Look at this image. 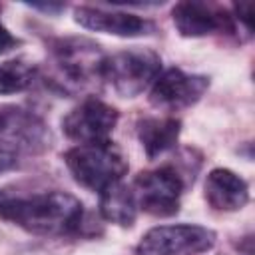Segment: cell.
Instances as JSON below:
<instances>
[{"instance_id":"1","label":"cell","mask_w":255,"mask_h":255,"mask_svg":"<svg viewBox=\"0 0 255 255\" xmlns=\"http://www.w3.org/2000/svg\"><path fill=\"white\" fill-rule=\"evenodd\" d=\"M84 207L66 191L10 193L0 189V219L36 235H70L82 225Z\"/></svg>"},{"instance_id":"2","label":"cell","mask_w":255,"mask_h":255,"mask_svg":"<svg viewBox=\"0 0 255 255\" xmlns=\"http://www.w3.org/2000/svg\"><path fill=\"white\" fill-rule=\"evenodd\" d=\"M106 56L88 38H58L50 44V82L62 94H78L104 80Z\"/></svg>"},{"instance_id":"3","label":"cell","mask_w":255,"mask_h":255,"mask_svg":"<svg viewBox=\"0 0 255 255\" xmlns=\"http://www.w3.org/2000/svg\"><path fill=\"white\" fill-rule=\"evenodd\" d=\"M64 161L80 185L98 193L122 181L128 171V161L122 149L110 139L78 143L64 153Z\"/></svg>"},{"instance_id":"4","label":"cell","mask_w":255,"mask_h":255,"mask_svg":"<svg viewBox=\"0 0 255 255\" xmlns=\"http://www.w3.org/2000/svg\"><path fill=\"white\" fill-rule=\"evenodd\" d=\"M161 72V58L147 48H129L104 62V80L124 98H135Z\"/></svg>"},{"instance_id":"5","label":"cell","mask_w":255,"mask_h":255,"mask_svg":"<svg viewBox=\"0 0 255 255\" xmlns=\"http://www.w3.org/2000/svg\"><path fill=\"white\" fill-rule=\"evenodd\" d=\"M183 187L185 183L181 173L173 165H161L157 169L137 173L131 191L137 207L151 215L169 217L179 211Z\"/></svg>"},{"instance_id":"6","label":"cell","mask_w":255,"mask_h":255,"mask_svg":"<svg viewBox=\"0 0 255 255\" xmlns=\"http://www.w3.org/2000/svg\"><path fill=\"white\" fill-rule=\"evenodd\" d=\"M215 245V233L201 225H159L149 229L135 255H195Z\"/></svg>"},{"instance_id":"7","label":"cell","mask_w":255,"mask_h":255,"mask_svg":"<svg viewBox=\"0 0 255 255\" xmlns=\"http://www.w3.org/2000/svg\"><path fill=\"white\" fill-rule=\"evenodd\" d=\"M118 110L90 96L62 120L64 133L78 143L106 141L118 124Z\"/></svg>"},{"instance_id":"8","label":"cell","mask_w":255,"mask_h":255,"mask_svg":"<svg viewBox=\"0 0 255 255\" xmlns=\"http://www.w3.org/2000/svg\"><path fill=\"white\" fill-rule=\"evenodd\" d=\"M209 88V78L185 74L179 68H169L155 78L149 92V102L159 110H183L195 104Z\"/></svg>"},{"instance_id":"9","label":"cell","mask_w":255,"mask_h":255,"mask_svg":"<svg viewBox=\"0 0 255 255\" xmlns=\"http://www.w3.org/2000/svg\"><path fill=\"white\" fill-rule=\"evenodd\" d=\"M48 128L30 110L0 106V141L16 151H40L48 145Z\"/></svg>"},{"instance_id":"10","label":"cell","mask_w":255,"mask_h":255,"mask_svg":"<svg viewBox=\"0 0 255 255\" xmlns=\"http://www.w3.org/2000/svg\"><path fill=\"white\" fill-rule=\"evenodd\" d=\"M171 16L179 34L187 38L233 32V16L219 4L199 0L177 2L171 10Z\"/></svg>"},{"instance_id":"11","label":"cell","mask_w":255,"mask_h":255,"mask_svg":"<svg viewBox=\"0 0 255 255\" xmlns=\"http://www.w3.org/2000/svg\"><path fill=\"white\" fill-rule=\"evenodd\" d=\"M74 18L80 26L94 30V32H104V34H114L122 38H135V36H147L155 30V24L147 18L128 14V12H110L102 8H92V6H78L74 10Z\"/></svg>"},{"instance_id":"12","label":"cell","mask_w":255,"mask_h":255,"mask_svg":"<svg viewBox=\"0 0 255 255\" xmlns=\"http://www.w3.org/2000/svg\"><path fill=\"white\" fill-rule=\"evenodd\" d=\"M205 199L217 211H237L249 199L247 181L231 169H211L205 179Z\"/></svg>"},{"instance_id":"13","label":"cell","mask_w":255,"mask_h":255,"mask_svg":"<svg viewBox=\"0 0 255 255\" xmlns=\"http://www.w3.org/2000/svg\"><path fill=\"white\" fill-rule=\"evenodd\" d=\"M181 131V122L167 116V118H143L137 122V137L141 147L149 159L165 153L177 143Z\"/></svg>"},{"instance_id":"14","label":"cell","mask_w":255,"mask_h":255,"mask_svg":"<svg viewBox=\"0 0 255 255\" xmlns=\"http://www.w3.org/2000/svg\"><path fill=\"white\" fill-rule=\"evenodd\" d=\"M100 213L104 219L112 223L129 227L137 215V203H135L133 191L122 181L106 187L100 193Z\"/></svg>"},{"instance_id":"15","label":"cell","mask_w":255,"mask_h":255,"mask_svg":"<svg viewBox=\"0 0 255 255\" xmlns=\"http://www.w3.org/2000/svg\"><path fill=\"white\" fill-rule=\"evenodd\" d=\"M36 70L22 60H8L0 64V96L18 94L32 86Z\"/></svg>"},{"instance_id":"16","label":"cell","mask_w":255,"mask_h":255,"mask_svg":"<svg viewBox=\"0 0 255 255\" xmlns=\"http://www.w3.org/2000/svg\"><path fill=\"white\" fill-rule=\"evenodd\" d=\"M18 155H20V151H16L14 147L0 141V171L14 167L18 163Z\"/></svg>"},{"instance_id":"17","label":"cell","mask_w":255,"mask_h":255,"mask_svg":"<svg viewBox=\"0 0 255 255\" xmlns=\"http://www.w3.org/2000/svg\"><path fill=\"white\" fill-rule=\"evenodd\" d=\"M16 46H18V40L0 24V54H6L8 50H12Z\"/></svg>"},{"instance_id":"18","label":"cell","mask_w":255,"mask_h":255,"mask_svg":"<svg viewBox=\"0 0 255 255\" xmlns=\"http://www.w3.org/2000/svg\"><path fill=\"white\" fill-rule=\"evenodd\" d=\"M251 10L253 6L251 4H235V12H237V18L243 20L245 28L251 30Z\"/></svg>"},{"instance_id":"19","label":"cell","mask_w":255,"mask_h":255,"mask_svg":"<svg viewBox=\"0 0 255 255\" xmlns=\"http://www.w3.org/2000/svg\"><path fill=\"white\" fill-rule=\"evenodd\" d=\"M32 8H40L44 12H60L64 8V4H30Z\"/></svg>"}]
</instances>
